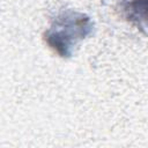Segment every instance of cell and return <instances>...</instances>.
Here are the masks:
<instances>
[{
  "label": "cell",
  "instance_id": "obj_1",
  "mask_svg": "<svg viewBox=\"0 0 148 148\" xmlns=\"http://www.w3.org/2000/svg\"><path fill=\"white\" fill-rule=\"evenodd\" d=\"M94 22L87 14L74 9H60L44 32L46 45L59 57L71 58L80 42L92 34Z\"/></svg>",
  "mask_w": 148,
  "mask_h": 148
},
{
  "label": "cell",
  "instance_id": "obj_2",
  "mask_svg": "<svg viewBox=\"0 0 148 148\" xmlns=\"http://www.w3.org/2000/svg\"><path fill=\"white\" fill-rule=\"evenodd\" d=\"M120 15L148 36V0H119Z\"/></svg>",
  "mask_w": 148,
  "mask_h": 148
}]
</instances>
